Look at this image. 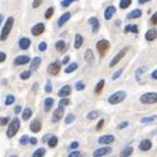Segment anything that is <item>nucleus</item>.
Wrapping results in <instances>:
<instances>
[{"label":"nucleus","mask_w":157,"mask_h":157,"mask_svg":"<svg viewBox=\"0 0 157 157\" xmlns=\"http://www.w3.org/2000/svg\"><path fill=\"white\" fill-rule=\"evenodd\" d=\"M115 141V137L113 135H104V136H100L98 142L99 144H103V145H110Z\"/></svg>","instance_id":"obj_12"},{"label":"nucleus","mask_w":157,"mask_h":157,"mask_svg":"<svg viewBox=\"0 0 157 157\" xmlns=\"http://www.w3.org/2000/svg\"><path fill=\"white\" fill-rule=\"evenodd\" d=\"M46 153V150L43 147H41V148H37L35 152L32 153V157H43Z\"/></svg>","instance_id":"obj_31"},{"label":"nucleus","mask_w":157,"mask_h":157,"mask_svg":"<svg viewBox=\"0 0 157 157\" xmlns=\"http://www.w3.org/2000/svg\"><path fill=\"white\" fill-rule=\"evenodd\" d=\"M132 151H134V148H132L131 146H127V147H125V148L120 152V157H129V156L132 153Z\"/></svg>","instance_id":"obj_28"},{"label":"nucleus","mask_w":157,"mask_h":157,"mask_svg":"<svg viewBox=\"0 0 157 157\" xmlns=\"http://www.w3.org/2000/svg\"><path fill=\"white\" fill-rule=\"evenodd\" d=\"M53 11H54V9L52 8V6H51V8H48V9L46 10V12H45V17L46 19H51L52 15H53Z\"/></svg>","instance_id":"obj_40"},{"label":"nucleus","mask_w":157,"mask_h":157,"mask_svg":"<svg viewBox=\"0 0 157 157\" xmlns=\"http://www.w3.org/2000/svg\"><path fill=\"white\" fill-rule=\"evenodd\" d=\"M71 92H72L71 85H64V87H62V88L59 89V92H58V97H61V98H67L68 95L71 94Z\"/></svg>","instance_id":"obj_17"},{"label":"nucleus","mask_w":157,"mask_h":157,"mask_svg":"<svg viewBox=\"0 0 157 157\" xmlns=\"http://www.w3.org/2000/svg\"><path fill=\"white\" fill-rule=\"evenodd\" d=\"M59 71H61V63L58 61H56V62H53L48 66V73L51 76H57L59 73Z\"/></svg>","instance_id":"obj_9"},{"label":"nucleus","mask_w":157,"mask_h":157,"mask_svg":"<svg viewBox=\"0 0 157 157\" xmlns=\"http://www.w3.org/2000/svg\"><path fill=\"white\" fill-rule=\"evenodd\" d=\"M10 157H17V156H15V155H12V156H10Z\"/></svg>","instance_id":"obj_64"},{"label":"nucleus","mask_w":157,"mask_h":157,"mask_svg":"<svg viewBox=\"0 0 157 157\" xmlns=\"http://www.w3.org/2000/svg\"><path fill=\"white\" fill-rule=\"evenodd\" d=\"M71 19V12H64L63 15H61V17L58 19V21H57V25L59 26V27H62L68 20Z\"/></svg>","instance_id":"obj_18"},{"label":"nucleus","mask_w":157,"mask_h":157,"mask_svg":"<svg viewBox=\"0 0 157 157\" xmlns=\"http://www.w3.org/2000/svg\"><path fill=\"white\" fill-rule=\"evenodd\" d=\"M42 1L43 0H33V3H32V8L33 9H36V8H38V6L42 4Z\"/></svg>","instance_id":"obj_47"},{"label":"nucleus","mask_w":157,"mask_h":157,"mask_svg":"<svg viewBox=\"0 0 157 157\" xmlns=\"http://www.w3.org/2000/svg\"><path fill=\"white\" fill-rule=\"evenodd\" d=\"M88 22H89L92 25V32L93 33H97L99 31V27H100V22H99V20L97 17H90L89 20H88Z\"/></svg>","instance_id":"obj_13"},{"label":"nucleus","mask_w":157,"mask_h":157,"mask_svg":"<svg viewBox=\"0 0 157 157\" xmlns=\"http://www.w3.org/2000/svg\"><path fill=\"white\" fill-rule=\"evenodd\" d=\"M139 147H140L141 151H148V150L152 147V142L150 141V140H142L140 142V146Z\"/></svg>","instance_id":"obj_21"},{"label":"nucleus","mask_w":157,"mask_h":157,"mask_svg":"<svg viewBox=\"0 0 157 157\" xmlns=\"http://www.w3.org/2000/svg\"><path fill=\"white\" fill-rule=\"evenodd\" d=\"M10 121L9 116H4V118H0V126H5L8 122Z\"/></svg>","instance_id":"obj_44"},{"label":"nucleus","mask_w":157,"mask_h":157,"mask_svg":"<svg viewBox=\"0 0 157 157\" xmlns=\"http://www.w3.org/2000/svg\"><path fill=\"white\" fill-rule=\"evenodd\" d=\"M38 50H40L41 52H45V51L47 50V43L45 42V41H42V42L38 43Z\"/></svg>","instance_id":"obj_45"},{"label":"nucleus","mask_w":157,"mask_h":157,"mask_svg":"<svg viewBox=\"0 0 157 157\" xmlns=\"http://www.w3.org/2000/svg\"><path fill=\"white\" fill-rule=\"evenodd\" d=\"M78 68V63H76V62H73V63H71L69 66H68L67 68H66V73H72V72H74Z\"/></svg>","instance_id":"obj_33"},{"label":"nucleus","mask_w":157,"mask_h":157,"mask_svg":"<svg viewBox=\"0 0 157 157\" xmlns=\"http://www.w3.org/2000/svg\"><path fill=\"white\" fill-rule=\"evenodd\" d=\"M71 1H72V3H74V1H77V0H71Z\"/></svg>","instance_id":"obj_63"},{"label":"nucleus","mask_w":157,"mask_h":157,"mask_svg":"<svg viewBox=\"0 0 157 157\" xmlns=\"http://www.w3.org/2000/svg\"><path fill=\"white\" fill-rule=\"evenodd\" d=\"M103 125H104V120L101 119V120H100V121L98 122V125H97V130H100V129L103 127Z\"/></svg>","instance_id":"obj_55"},{"label":"nucleus","mask_w":157,"mask_h":157,"mask_svg":"<svg viewBox=\"0 0 157 157\" xmlns=\"http://www.w3.org/2000/svg\"><path fill=\"white\" fill-rule=\"evenodd\" d=\"M131 3H132V0H120L119 6H120V9H127L131 5Z\"/></svg>","instance_id":"obj_32"},{"label":"nucleus","mask_w":157,"mask_h":157,"mask_svg":"<svg viewBox=\"0 0 157 157\" xmlns=\"http://www.w3.org/2000/svg\"><path fill=\"white\" fill-rule=\"evenodd\" d=\"M142 15V11L140 9H135L130 14H127V19H139Z\"/></svg>","instance_id":"obj_25"},{"label":"nucleus","mask_w":157,"mask_h":157,"mask_svg":"<svg viewBox=\"0 0 157 157\" xmlns=\"http://www.w3.org/2000/svg\"><path fill=\"white\" fill-rule=\"evenodd\" d=\"M14 101H15V97L14 95H8L5 99V105H11Z\"/></svg>","instance_id":"obj_39"},{"label":"nucleus","mask_w":157,"mask_h":157,"mask_svg":"<svg viewBox=\"0 0 157 157\" xmlns=\"http://www.w3.org/2000/svg\"><path fill=\"white\" fill-rule=\"evenodd\" d=\"M30 144H31V145H36V144H37L36 137H31V139H30Z\"/></svg>","instance_id":"obj_57"},{"label":"nucleus","mask_w":157,"mask_h":157,"mask_svg":"<svg viewBox=\"0 0 157 157\" xmlns=\"http://www.w3.org/2000/svg\"><path fill=\"white\" fill-rule=\"evenodd\" d=\"M98 116H99V111L94 110V111L88 113V115H87V119H89V120H94V119H97Z\"/></svg>","instance_id":"obj_35"},{"label":"nucleus","mask_w":157,"mask_h":157,"mask_svg":"<svg viewBox=\"0 0 157 157\" xmlns=\"http://www.w3.org/2000/svg\"><path fill=\"white\" fill-rule=\"evenodd\" d=\"M148 1H150V0H139V4H146Z\"/></svg>","instance_id":"obj_61"},{"label":"nucleus","mask_w":157,"mask_h":157,"mask_svg":"<svg viewBox=\"0 0 157 157\" xmlns=\"http://www.w3.org/2000/svg\"><path fill=\"white\" fill-rule=\"evenodd\" d=\"M145 38L147 40V41H155L156 38H157V31L156 30H148L147 32H146V35H145Z\"/></svg>","instance_id":"obj_23"},{"label":"nucleus","mask_w":157,"mask_h":157,"mask_svg":"<svg viewBox=\"0 0 157 157\" xmlns=\"http://www.w3.org/2000/svg\"><path fill=\"white\" fill-rule=\"evenodd\" d=\"M129 125V122L127 121H124V122H120V124L118 125V129H119V130H120V129H125L126 126Z\"/></svg>","instance_id":"obj_51"},{"label":"nucleus","mask_w":157,"mask_h":157,"mask_svg":"<svg viewBox=\"0 0 157 157\" xmlns=\"http://www.w3.org/2000/svg\"><path fill=\"white\" fill-rule=\"evenodd\" d=\"M63 115H64V108H63V106H58L56 110L53 111L52 121H53V122H58L61 119H62Z\"/></svg>","instance_id":"obj_8"},{"label":"nucleus","mask_w":157,"mask_h":157,"mask_svg":"<svg viewBox=\"0 0 157 157\" xmlns=\"http://www.w3.org/2000/svg\"><path fill=\"white\" fill-rule=\"evenodd\" d=\"M140 101L142 104H156L157 103V93H153V92L145 93L144 95H141Z\"/></svg>","instance_id":"obj_3"},{"label":"nucleus","mask_w":157,"mask_h":157,"mask_svg":"<svg viewBox=\"0 0 157 157\" xmlns=\"http://www.w3.org/2000/svg\"><path fill=\"white\" fill-rule=\"evenodd\" d=\"M121 74H122V69H119V71H116V72H115L114 74H113V79L115 80V79H118L120 76H121Z\"/></svg>","instance_id":"obj_49"},{"label":"nucleus","mask_w":157,"mask_h":157,"mask_svg":"<svg viewBox=\"0 0 157 157\" xmlns=\"http://www.w3.org/2000/svg\"><path fill=\"white\" fill-rule=\"evenodd\" d=\"M68 157H80V152L79 151H73V152L69 153Z\"/></svg>","instance_id":"obj_52"},{"label":"nucleus","mask_w":157,"mask_h":157,"mask_svg":"<svg viewBox=\"0 0 157 157\" xmlns=\"http://www.w3.org/2000/svg\"><path fill=\"white\" fill-rule=\"evenodd\" d=\"M53 103H54V100L52 98H46V100H45V111H50L51 108L53 106Z\"/></svg>","instance_id":"obj_29"},{"label":"nucleus","mask_w":157,"mask_h":157,"mask_svg":"<svg viewBox=\"0 0 157 157\" xmlns=\"http://www.w3.org/2000/svg\"><path fill=\"white\" fill-rule=\"evenodd\" d=\"M84 59H85V62H88V63H92L93 61H94V53H93V51L90 48H88L85 51V53H84Z\"/></svg>","instance_id":"obj_24"},{"label":"nucleus","mask_w":157,"mask_h":157,"mask_svg":"<svg viewBox=\"0 0 157 157\" xmlns=\"http://www.w3.org/2000/svg\"><path fill=\"white\" fill-rule=\"evenodd\" d=\"M27 63H31V58L27 54H22V56H17L14 59V64L15 66H24Z\"/></svg>","instance_id":"obj_7"},{"label":"nucleus","mask_w":157,"mask_h":157,"mask_svg":"<svg viewBox=\"0 0 157 157\" xmlns=\"http://www.w3.org/2000/svg\"><path fill=\"white\" fill-rule=\"evenodd\" d=\"M126 98V93L124 90H119V92H115L113 95H110L109 97V103L115 105V104H119L121 103L122 100H124Z\"/></svg>","instance_id":"obj_4"},{"label":"nucleus","mask_w":157,"mask_h":157,"mask_svg":"<svg viewBox=\"0 0 157 157\" xmlns=\"http://www.w3.org/2000/svg\"><path fill=\"white\" fill-rule=\"evenodd\" d=\"M30 77H31V71H24L21 74H20V78H21L22 80L29 79Z\"/></svg>","instance_id":"obj_38"},{"label":"nucleus","mask_w":157,"mask_h":157,"mask_svg":"<svg viewBox=\"0 0 157 157\" xmlns=\"http://www.w3.org/2000/svg\"><path fill=\"white\" fill-rule=\"evenodd\" d=\"M83 42H84L83 36H82L80 33H77L76 37H74V48H76V50H79L80 47L83 46Z\"/></svg>","instance_id":"obj_19"},{"label":"nucleus","mask_w":157,"mask_h":157,"mask_svg":"<svg viewBox=\"0 0 157 157\" xmlns=\"http://www.w3.org/2000/svg\"><path fill=\"white\" fill-rule=\"evenodd\" d=\"M57 144H58L57 136H51V139L48 140V146H50V147H56Z\"/></svg>","instance_id":"obj_34"},{"label":"nucleus","mask_w":157,"mask_h":157,"mask_svg":"<svg viewBox=\"0 0 157 157\" xmlns=\"http://www.w3.org/2000/svg\"><path fill=\"white\" fill-rule=\"evenodd\" d=\"M104 85H105V80L104 79H100L99 82H98V84L95 85V89H94V93L95 94H100V92L103 90V88H104Z\"/></svg>","instance_id":"obj_26"},{"label":"nucleus","mask_w":157,"mask_h":157,"mask_svg":"<svg viewBox=\"0 0 157 157\" xmlns=\"http://www.w3.org/2000/svg\"><path fill=\"white\" fill-rule=\"evenodd\" d=\"M54 47H56V50H57L58 52H64V51L67 50V43L64 42V41L59 40V41H57V42H56Z\"/></svg>","instance_id":"obj_22"},{"label":"nucleus","mask_w":157,"mask_h":157,"mask_svg":"<svg viewBox=\"0 0 157 157\" xmlns=\"http://www.w3.org/2000/svg\"><path fill=\"white\" fill-rule=\"evenodd\" d=\"M151 24L152 25H157V11L151 16Z\"/></svg>","instance_id":"obj_50"},{"label":"nucleus","mask_w":157,"mask_h":157,"mask_svg":"<svg viewBox=\"0 0 157 157\" xmlns=\"http://www.w3.org/2000/svg\"><path fill=\"white\" fill-rule=\"evenodd\" d=\"M12 26H14V17L10 16V17L6 19V22H5L3 30H1V33H0V41H5L6 38L9 37Z\"/></svg>","instance_id":"obj_1"},{"label":"nucleus","mask_w":157,"mask_h":157,"mask_svg":"<svg viewBox=\"0 0 157 157\" xmlns=\"http://www.w3.org/2000/svg\"><path fill=\"white\" fill-rule=\"evenodd\" d=\"M110 152H111L110 147H101V148L95 150V151L93 152V157H103L105 155H109Z\"/></svg>","instance_id":"obj_11"},{"label":"nucleus","mask_w":157,"mask_h":157,"mask_svg":"<svg viewBox=\"0 0 157 157\" xmlns=\"http://www.w3.org/2000/svg\"><path fill=\"white\" fill-rule=\"evenodd\" d=\"M71 104V100L67 99V98H62L59 100V106H66V105H69Z\"/></svg>","instance_id":"obj_42"},{"label":"nucleus","mask_w":157,"mask_h":157,"mask_svg":"<svg viewBox=\"0 0 157 157\" xmlns=\"http://www.w3.org/2000/svg\"><path fill=\"white\" fill-rule=\"evenodd\" d=\"M50 139H51V136H50V135H46V136H43V139H42V140H43V142H46V141L48 142Z\"/></svg>","instance_id":"obj_60"},{"label":"nucleus","mask_w":157,"mask_h":157,"mask_svg":"<svg viewBox=\"0 0 157 157\" xmlns=\"http://www.w3.org/2000/svg\"><path fill=\"white\" fill-rule=\"evenodd\" d=\"M30 142V137L27 135H24L21 136V139H20V145H22V146H26L27 144Z\"/></svg>","instance_id":"obj_36"},{"label":"nucleus","mask_w":157,"mask_h":157,"mask_svg":"<svg viewBox=\"0 0 157 157\" xmlns=\"http://www.w3.org/2000/svg\"><path fill=\"white\" fill-rule=\"evenodd\" d=\"M42 32H45V25H43L42 22L36 24V25H33V26H32L31 33H32L33 36H40Z\"/></svg>","instance_id":"obj_10"},{"label":"nucleus","mask_w":157,"mask_h":157,"mask_svg":"<svg viewBox=\"0 0 157 157\" xmlns=\"http://www.w3.org/2000/svg\"><path fill=\"white\" fill-rule=\"evenodd\" d=\"M151 77H152L153 79H157V69H155V71L151 73Z\"/></svg>","instance_id":"obj_59"},{"label":"nucleus","mask_w":157,"mask_h":157,"mask_svg":"<svg viewBox=\"0 0 157 157\" xmlns=\"http://www.w3.org/2000/svg\"><path fill=\"white\" fill-rule=\"evenodd\" d=\"M127 47H125V48H122L120 52H118L116 54H115V56H114V58L111 59V62L110 63H109V66H110V67H114V66H116L119 62H120V61L122 59V58H124V56H125V54H126V52H127Z\"/></svg>","instance_id":"obj_6"},{"label":"nucleus","mask_w":157,"mask_h":157,"mask_svg":"<svg viewBox=\"0 0 157 157\" xmlns=\"http://www.w3.org/2000/svg\"><path fill=\"white\" fill-rule=\"evenodd\" d=\"M72 4L71 0H62V3H61V6H63V8H68Z\"/></svg>","instance_id":"obj_48"},{"label":"nucleus","mask_w":157,"mask_h":157,"mask_svg":"<svg viewBox=\"0 0 157 157\" xmlns=\"http://www.w3.org/2000/svg\"><path fill=\"white\" fill-rule=\"evenodd\" d=\"M19 129H20V120H19L17 118L12 119V120L10 121L9 126H8V130H6V136H8L9 139L14 137V136L17 134Z\"/></svg>","instance_id":"obj_2"},{"label":"nucleus","mask_w":157,"mask_h":157,"mask_svg":"<svg viewBox=\"0 0 157 157\" xmlns=\"http://www.w3.org/2000/svg\"><path fill=\"white\" fill-rule=\"evenodd\" d=\"M3 20H4V16H3V15H0V25H1V22H3Z\"/></svg>","instance_id":"obj_62"},{"label":"nucleus","mask_w":157,"mask_h":157,"mask_svg":"<svg viewBox=\"0 0 157 157\" xmlns=\"http://www.w3.org/2000/svg\"><path fill=\"white\" fill-rule=\"evenodd\" d=\"M109 47H110V43H109L108 40H99L97 42V50L100 54V57H104L105 53L108 52Z\"/></svg>","instance_id":"obj_5"},{"label":"nucleus","mask_w":157,"mask_h":157,"mask_svg":"<svg viewBox=\"0 0 157 157\" xmlns=\"http://www.w3.org/2000/svg\"><path fill=\"white\" fill-rule=\"evenodd\" d=\"M41 127H42V124H41V121L38 119H35L33 121H31V124H30V130L32 132H40L41 131Z\"/></svg>","instance_id":"obj_14"},{"label":"nucleus","mask_w":157,"mask_h":157,"mask_svg":"<svg viewBox=\"0 0 157 157\" xmlns=\"http://www.w3.org/2000/svg\"><path fill=\"white\" fill-rule=\"evenodd\" d=\"M41 61H42V59H41V57H38V56L35 57L33 59H31V63H30V71H31V72H32V71H36L37 68L40 67Z\"/></svg>","instance_id":"obj_20"},{"label":"nucleus","mask_w":157,"mask_h":157,"mask_svg":"<svg viewBox=\"0 0 157 157\" xmlns=\"http://www.w3.org/2000/svg\"><path fill=\"white\" fill-rule=\"evenodd\" d=\"M157 120V115H152V116H148V118H144L141 119V122H144V124H146V122H152Z\"/></svg>","instance_id":"obj_37"},{"label":"nucleus","mask_w":157,"mask_h":157,"mask_svg":"<svg viewBox=\"0 0 157 157\" xmlns=\"http://www.w3.org/2000/svg\"><path fill=\"white\" fill-rule=\"evenodd\" d=\"M14 111H15V114H19V113H21V106H20V105H17V106L15 108V110H14Z\"/></svg>","instance_id":"obj_58"},{"label":"nucleus","mask_w":157,"mask_h":157,"mask_svg":"<svg viewBox=\"0 0 157 157\" xmlns=\"http://www.w3.org/2000/svg\"><path fill=\"white\" fill-rule=\"evenodd\" d=\"M74 120H76V116H74L73 114H68L66 116V124H71V122H73Z\"/></svg>","instance_id":"obj_41"},{"label":"nucleus","mask_w":157,"mask_h":157,"mask_svg":"<svg viewBox=\"0 0 157 157\" xmlns=\"http://www.w3.org/2000/svg\"><path fill=\"white\" fill-rule=\"evenodd\" d=\"M62 63H63V64H68V63H69V56H66V57L62 59Z\"/></svg>","instance_id":"obj_56"},{"label":"nucleus","mask_w":157,"mask_h":157,"mask_svg":"<svg viewBox=\"0 0 157 157\" xmlns=\"http://www.w3.org/2000/svg\"><path fill=\"white\" fill-rule=\"evenodd\" d=\"M115 12H116V9H115L114 5L108 6V8L105 9V11H104V19H105V20H110V19L114 16Z\"/></svg>","instance_id":"obj_15"},{"label":"nucleus","mask_w":157,"mask_h":157,"mask_svg":"<svg viewBox=\"0 0 157 157\" xmlns=\"http://www.w3.org/2000/svg\"><path fill=\"white\" fill-rule=\"evenodd\" d=\"M31 116H32V110H31V109L30 108L24 109V111H22V120H29Z\"/></svg>","instance_id":"obj_30"},{"label":"nucleus","mask_w":157,"mask_h":157,"mask_svg":"<svg viewBox=\"0 0 157 157\" xmlns=\"http://www.w3.org/2000/svg\"><path fill=\"white\" fill-rule=\"evenodd\" d=\"M84 88H85V84L83 83V82H77V83H76V89H77L78 92L83 90Z\"/></svg>","instance_id":"obj_43"},{"label":"nucleus","mask_w":157,"mask_h":157,"mask_svg":"<svg viewBox=\"0 0 157 157\" xmlns=\"http://www.w3.org/2000/svg\"><path fill=\"white\" fill-rule=\"evenodd\" d=\"M5 59H6V54H5V52H0V63H3Z\"/></svg>","instance_id":"obj_53"},{"label":"nucleus","mask_w":157,"mask_h":157,"mask_svg":"<svg viewBox=\"0 0 157 157\" xmlns=\"http://www.w3.org/2000/svg\"><path fill=\"white\" fill-rule=\"evenodd\" d=\"M78 146H79V144H78V142L77 141H74V142H72V144H71V148L72 150H76V148H78Z\"/></svg>","instance_id":"obj_54"},{"label":"nucleus","mask_w":157,"mask_h":157,"mask_svg":"<svg viewBox=\"0 0 157 157\" xmlns=\"http://www.w3.org/2000/svg\"><path fill=\"white\" fill-rule=\"evenodd\" d=\"M45 92L46 93H51L52 92V84H51V82H47L46 85H45Z\"/></svg>","instance_id":"obj_46"},{"label":"nucleus","mask_w":157,"mask_h":157,"mask_svg":"<svg viewBox=\"0 0 157 157\" xmlns=\"http://www.w3.org/2000/svg\"><path fill=\"white\" fill-rule=\"evenodd\" d=\"M30 45H31V41L27 37H22L19 41V47H20V50H22V51H26L30 47Z\"/></svg>","instance_id":"obj_16"},{"label":"nucleus","mask_w":157,"mask_h":157,"mask_svg":"<svg viewBox=\"0 0 157 157\" xmlns=\"http://www.w3.org/2000/svg\"><path fill=\"white\" fill-rule=\"evenodd\" d=\"M124 31H125L126 33H129V32L137 33V32H139V27H137V25H127V26H125Z\"/></svg>","instance_id":"obj_27"}]
</instances>
